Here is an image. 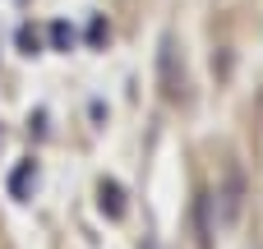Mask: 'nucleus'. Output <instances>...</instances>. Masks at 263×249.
<instances>
[{
  "instance_id": "1",
  "label": "nucleus",
  "mask_w": 263,
  "mask_h": 249,
  "mask_svg": "<svg viewBox=\"0 0 263 249\" xmlns=\"http://www.w3.org/2000/svg\"><path fill=\"white\" fill-rule=\"evenodd\" d=\"M240 203H245V180H240V171L231 166V171H227V185H222L217 199H213V208H222V213H217V226H231V222L240 217Z\"/></svg>"
},
{
  "instance_id": "6",
  "label": "nucleus",
  "mask_w": 263,
  "mask_h": 249,
  "mask_svg": "<svg viewBox=\"0 0 263 249\" xmlns=\"http://www.w3.org/2000/svg\"><path fill=\"white\" fill-rule=\"evenodd\" d=\"M18 46L32 55V51H37V32H32V28H18Z\"/></svg>"
},
{
  "instance_id": "7",
  "label": "nucleus",
  "mask_w": 263,
  "mask_h": 249,
  "mask_svg": "<svg viewBox=\"0 0 263 249\" xmlns=\"http://www.w3.org/2000/svg\"><path fill=\"white\" fill-rule=\"evenodd\" d=\"M88 37H92V42H106V23H102V18H92V32H88Z\"/></svg>"
},
{
  "instance_id": "2",
  "label": "nucleus",
  "mask_w": 263,
  "mask_h": 249,
  "mask_svg": "<svg viewBox=\"0 0 263 249\" xmlns=\"http://www.w3.org/2000/svg\"><path fill=\"white\" fill-rule=\"evenodd\" d=\"M162 92H166V102L185 97V69H180V51H176L171 37L162 42Z\"/></svg>"
},
{
  "instance_id": "3",
  "label": "nucleus",
  "mask_w": 263,
  "mask_h": 249,
  "mask_svg": "<svg viewBox=\"0 0 263 249\" xmlns=\"http://www.w3.org/2000/svg\"><path fill=\"white\" fill-rule=\"evenodd\" d=\"M97 208H102L111 222H120V217H125V189H120L116 180H102V185H97Z\"/></svg>"
},
{
  "instance_id": "4",
  "label": "nucleus",
  "mask_w": 263,
  "mask_h": 249,
  "mask_svg": "<svg viewBox=\"0 0 263 249\" xmlns=\"http://www.w3.org/2000/svg\"><path fill=\"white\" fill-rule=\"evenodd\" d=\"M32 189H37V166L32 162H18L14 176H9V194L14 199H32Z\"/></svg>"
},
{
  "instance_id": "5",
  "label": "nucleus",
  "mask_w": 263,
  "mask_h": 249,
  "mask_svg": "<svg viewBox=\"0 0 263 249\" xmlns=\"http://www.w3.org/2000/svg\"><path fill=\"white\" fill-rule=\"evenodd\" d=\"M51 42H55V51H69L79 37H74V28H69V23H51Z\"/></svg>"
}]
</instances>
